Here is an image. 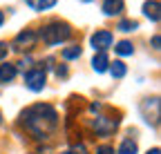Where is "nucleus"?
<instances>
[{"label":"nucleus","mask_w":161,"mask_h":154,"mask_svg":"<svg viewBox=\"0 0 161 154\" xmlns=\"http://www.w3.org/2000/svg\"><path fill=\"white\" fill-rule=\"evenodd\" d=\"M23 119L27 123V127L36 134V136H45L47 132H52L56 127V112L52 105H34L29 112L23 114Z\"/></svg>","instance_id":"nucleus-1"},{"label":"nucleus","mask_w":161,"mask_h":154,"mask_svg":"<svg viewBox=\"0 0 161 154\" xmlns=\"http://www.w3.org/2000/svg\"><path fill=\"white\" fill-rule=\"evenodd\" d=\"M69 36H72L69 25H67V23H60V20L49 23L43 31H40V38H43L45 45H60L63 40H67Z\"/></svg>","instance_id":"nucleus-2"},{"label":"nucleus","mask_w":161,"mask_h":154,"mask_svg":"<svg viewBox=\"0 0 161 154\" xmlns=\"http://www.w3.org/2000/svg\"><path fill=\"white\" fill-rule=\"evenodd\" d=\"M90 43H92V47L94 49H98V51H105L108 47H112V43H114V36H112V31H108V29H98L92 38H90Z\"/></svg>","instance_id":"nucleus-3"},{"label":"nucleus","mask_w":161,"mask_h":154,"mask_svg":"<svg viewBox=\"0 0 161 154\" xmlns=\"http://www.w3.org/2000/svg\"><path fill=\"white\" fill-rule=\"evenodd\" d=\"M25 85H27L31 92H40V89L45 87V72H43V69H31V72H27Z\"/></svg>","instance_id":"nucleus-4"},{"label":"nucleus","mask_w":161,"mask_h":154,"mask_svg":"<svg viewBox=\"0 0 161 154\" xmlns=\"http://www.w3.org/2000/svg\"><path fill=\"white\" fill-rule=\"evenodd\" d=\"M34 43H36V34H34L31 29L20 31V34L16 36V40H14V45H16L18 49H31V47H34Z\"/></svg>","instance_id":"nucleus-5"},{"label":"nucleus","mask_w":161,"mask_h":154,"mask_svg":"<svg viewBox=\"0 0 161 154\" xmlns=\"http://www.w3.org/2000/svg\"><path fill=\"white\" fill-rule=\"evenodd\" d=\"M92 127H94L98 134H110V132H114L116 121H110V119H105V116H96V119L92 121Z\"/></svg>","instance_id":"nucleus-6"},{"label":"nucleus","mask_w":161,"mask_h":154,"mask_svg":"<svg viewBox=\"0 0 161 154\" xmlns=\"http://www.w3.org/2000/svg\"><path fill=\"white\" fill-rule=\"evenodd\" d=\"M123 11V0H103V13L105 16H119Z\"/></svg>","instance_id":"nucleus-7"},{"label":"nucleus","mask_w":161,"mask_h":154,"mask_svg":"<svg viewBox=\"0 0 161 154\" xmlns=\"http://www.w3.org/2000/svg\"><path fill=\"white\" fill-rule=\"evenodd\" d=\"M108 65H110V61H108V54H105V51H98V54L94 56V61H92L94 72H105Z\"/></svg>","instance_id":"nucleus-8"},{"label":"nucleus","mask_w":161,"mask_h":154,"mask_svg":"<svg viewBox=\"0 0 161 154\" xmlns=\"http://www.w3.org/2000/svg\"><path fill=\"white\" fill-rule=\"evenodd\" d=\"M143 13L150 18V20H159V3H157V0H148V3L143 5Z\"/></svg>","instance_id":"nucleus-9"},{"label":"nucleus","mask_w":161,"mask_h":154,"mask_svg":"<svg viewBox=\"0 0 161 154\" xmlns=\"http://www.w3.org/2000/svg\"><path fill=\"white\" fill-rule=\"evenodd\" d=\"M16 76V65H0V81L3 83H11Z\"/></svg>","instance_id":"nucleus-10"},{"label":"nucleus","mask_w":161,"mask_h":154,"mask_svg":"<svg viewBox=\"0 0 161 154\" xmlns=\"http://www.w3.org/2000/svg\"><path fill=\"white\" fill-rule=\"evenodd\" d=\"M27 5L31 9H36V11H45V9L56 5V0H27Z\"/></svg>","instance_id":"nucleus-11"},{"label":"nucleus","mask_w":161,"mask_h":154,"mask_svg":"<svg viewBox=\"0 0 161 154\" xmlns=\"http://www.w3.org/2000/svg\"><path fill=\"white\" fill-rule=\"evenodd\" d=\"M110 72H112V76H114V78H123V76H125V72H128V67H125V63L114 61V63H112V67H110Z\"/></svg>","instance_id":"nucleus-12"},{"label":"nucleus","mask_w":161,"mask_h":154,"mask_svg":"<svg viewBox=\"0 0 161 154\" xmlns=\"http://www.w3.org/2000/svg\"><path fill=\"white\" fill-rule=\"evenodd\" d=\"M116 154H136V143L132 139H125L123 143H121V147H119Z\"/></svg>","instance_id":"nucleus-13"},{"label":"nucleus","mask_w":161,"mask_h":154,"mask_svg":"<svg viewBox=\"0 0 161 154\" xmlns=\"http://www.w3.org/2000/svg\"><path fill=\"white\" fill-rule=\"evenodd\" d=\"M63 58H65V61H74V58H80V47H78V45L65 47V49H63Z\"/></svg>","instance_id":"nucleus-14"},{"label":"nucleus","mask_w":161,"mask_h":154,"mask_svg":"<svg viewBox=\"0 0 161 154\" xmlns=\"http://www.w3.org/2000/svg\"><path fill=\"white\" fill-rule=\"evenodd\" d=\"M114 49H116V54H121V56H130V54L134 51V47H132V43H130V40H121Z\"/></svg>","instance_id":"nucleus-15"},{"label":"nucleus","mask_w":161,"mask_h":154,"mask_svg":"<svg viewBox=\"0 0 161 154\" xmlns=\"http://www.w3.org/2000/svg\"><path fill=\"white\" fill-rule=\"evenodd\" d=\"M116 29L119 31H134V29H139V23L136 20H121Z\"/></svg>","instance_id":"nucleus-16"},{"label":"nucleus","mask_w":161,"mask_h":154,"mask_svg":"<svg viewBox=\"0 0 161 154\" xmlns=\"http://www.w3.org/2000/svg\"><path fill=\"white\" fill-rule=\"evenodd\" d=\"M96 154H114V147H110V145H98V147H96Z\"/></svg>","instance_id":"nucleus-17"},{"label":"nucleus","mask_w":161,"mask_h":154,"mask_svg":"<svg viewBox=\"0 0 161 154\" xmlns=\"http://www.w3.org/2000/svg\"><path fill=\"white\" fill-rule=\"evenodd\" d=\"M7 54H9V45L7 43H0V61H5Z\"/></svg>","instance_id":"nucleus-18"},{"label":"nucleus","mask_w":161,"mask_h":154,"mask_svg":"<svg viewBox=\"0 0 161 154\" xmlns=\"http://www.w3.org/2000/svg\"><path fill=\"white\" fill-rule=\"evenodd\" d=\"M56 76H67V67H65V65L56 67Z\"/></svg>","instance_id":"nucleus-19"},{"label":"nucleus","mask_w":161,"mask_h":154,"mask_svg":"<svg viewBox=\"0 0 161 154\" xmlns=\"http://www.w3.org/2000/svg\"><path fill=\"white\" fill-rule=\"evenodd\" d=\"M69 154H85V147H83V145H76V147H74Z\"/></svg>","instance_id":"nucleus-20"},{"label":"nucleus","mask_w":161,"mask_h":154,"mask_svg":"<svg viewBox=\"0 0 161 154\" xmlns=\"http://www.w3.org/2000/svg\"><path fill=\"white\" fill-rule=\"evenodd\" d=\"M159 43H161V40H159V36H154V38H152V47L159 49Z\"/></svg>","instance_id":"nucleus-21"},{"label":"nucleus","mask_w":161,"mask_h":154,"mask_svg":"<svg viewBox=\"0 0 161 154\" xmlns=\"http://www.w3.org/2000/svg\"><path fill=\"white\" fill-rule=\"evenodd\" d=\"M3 23H5V13H3V11H0V25H3Z\"/></svg>","instance_id":"nucleus-22"},{"label":"nucleus","mask_w":161,"mask_h":154,"mask_svg":"<svg viewBox=\"0 0 161 154\" xmlns=\"http://www.w3.org/2000/svg\"><path fill=\"white\" fill-rule=\"evenodd\" d=\"M148 154H161V152H159V150H157V147H154V150H150V152H148Z\"/></svg>","instance_id":"nucleus-23"},{"label":"nucleus","mask_w":161,"mask_h":154,"mask_svg":"<svg viewBox=\"0 0 161 154\" xmlns=\"http://www.w3.org/2000/svg\"><path fill=\"white\" fill-rule=\"evenodd\" d=\"M0 123H3V112H0Z\"/></svg>","instance_id":"nucleus-24"},{"label":"nucleus","mask_w":161,"mask_h":154,"mask_svg":"<svg viewBox=\"0 0 161 154\" xmlns=\"http://www.w3.org/2000/svg\"><path fill=\"white\" fill-rule=\"evenodd\" d=\"M85 3H90V0H85Z\"/></svg>","instance_id":"nucleus-25"},{"label":"nucleus","mask_w":161,"mask_h":154,"mask_svg":"<svg viewBox=\"0 0 161 154\" xmlns=\"http://www.w3.org/2000/svg\"><path fill=\"white\" fill-rule=\"evenodd\" d=\"M65 154H69V152H65Z\"/></svg>","instance_id":"nucleus-26"}]
</instances>
